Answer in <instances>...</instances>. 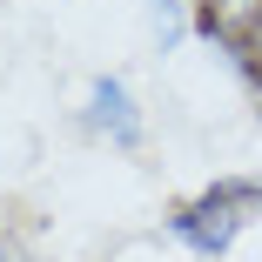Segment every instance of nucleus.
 <instances>
[{"label":"nucleus","instance_id":"f257e3e1","mask_svg":"<svg viewBox=\"0 0 262 262\" xmlns=\"http://www.w3.org/2000/svg\"><path fill=\"white\" fill-rule=\"evenodd\" d=\"M182 242H195L202 255H222L235 235H242V202H235V188L222 182V188H208L202 202H188V208H175V222H168Z\"/></svg>","mask_w":262,"mask_h":262},{"label":"nucleus","instance_id":"f03ea898","mask_svg":"<svg viewBox=\"0 0 262 262\" xmlns=\"http://www.w3.org/2000/svg\"><path fill=\"white\" fill-rule=\"evenodd\" d=\"M88 128H101L108 141H141V115H135V94L121 81H94V108H88Z\"/></svg>","mask_w":262,"mask_h":262},{"label":"nucleus","instance_id":"20e7f679","mask_svg":"<svg viewBox=\"0 0 262 262\" xmlns=\"http://www.w3.org/2000/svg\"><path fill=\"white\" fill-rule=\"evenodd\" d=\"M0 262H27V255H20V249H0Z\"/></svg>","mask_w":262,"mask_h":262},{"label":"nucleus","instance_id":"7ed1b4c3","mask_svg":"<svg viewBox=\"0 0 262 262\" xmlns=\"http://www.w3.org/2000/svg\"><path fill=\"white\" fill-rule=\"evenodd\" d=\"M202 7V34H215L222 47H249L262 27V0H195Z\"/></svg>","mask_w":262,"mask_h":262}]
</instances>
